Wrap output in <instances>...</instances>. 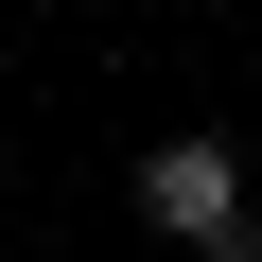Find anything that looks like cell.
Here are the masks:
<instances>
[{"label":"cell","instance_id":"6da1fadb","mask_svg":"<svg viewBox=\"0 0 262 262\" xmlns=\"http://www.w3.org/2000/svg\"><path fill=\"white\" fill-rule=\"evenodd\" d=\"M140 227L175 245V262H262V175H245V140H210V122H175V140H140Z\"/></svg>","mask_w":262,"mask_h":262},{"label":"cell","instance_id":"7a4b0ae2","mask_svg":"<svg viewBox=\"0 0 262 262\" xmlns=\"http://www.w3.org/2000/svg\"><path fill=\"white\" fill-rule=\"evenodd\" d=\"M245 175H262V122H245Z\"/></svg>","mask_w":262,"mask_h":262}]
</instances>
